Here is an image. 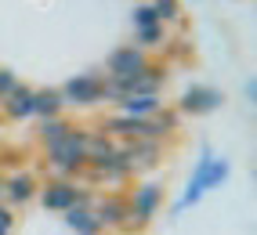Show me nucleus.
<instances>
[{
  "label": "nucleus",
  "instance_id": "5",
  "mask_svg": "<svg viewBox=\"0 0 257 235\" xmlns=\"http://www.w3.org/2000/svg\"><path fill=\"white\" fill-rule=\"evenodd\" d=\"M149 55L142 51V47H134V44H119L116 51H109V58H105V80H127V76H138V73H145L149 69Z\"/></svg>",
  "mask_w": 257,
  "mask_h": 235
},
{
  "label": "nucleus",
  "instance_id": "19",
  "mask_svg": "<svg viewBox=\"0 0 257 235\" xmlns=\"http://www.w3.org/2000/svg\"><path fill=\"white\" fill-rule=\"evenodd\" d=\"M149 8L156 11L160 26H167V22H178V19H181V0H149Z\"/></svg>",
  "mask_w": 257,
  "mask_h": 235
},
{
  "label": "nucleus",
  "instance_id": "8",
  "mask_svg": "<svg viewBox=\"0 0 257 235\" xmlns=\"http://www.w3.org/2000/svg\"><path fill=\"white\" fill-rule=\"evenodd\" d=\"M119 156H123L131 177L145 174V170H152V166H160L163 141H123V145H119Z\"/></svg>",
  "mask_w": 257,
  "mask_h": 235
},
{
  "label": "nucleus",
  "instance_id": "3",
  "mask_svg": "<svg viewBox=\"0 0 257 235\" xmlns=\"http://www.w3.org/2000/svg\"><path fill=\"white\" fill-rule=\"evenodd\" d=\"M62 105H73V109H94V105H105V76L101 73H80L73 80H65L62 87Z\"/></svg>",
  "mask_w": 257,
  "mask_h": 235
},
{
  "label": "nucleus",
  "instance_id": "12",
  "mask_svg": "<svg viewBox=\"0 0 257 235\" xmlns=\"http://www.w3.org/2000/svg\"><path fill=\"white\" fill-rule=\"evenodd\" d=\"M83 177L94 181V184H109V188H116V184H127L131 181V170H127V163L123 156H119V148H116V156L109 163H101V166H83Z\"/></svg>",
  "mask_w": 257,
  "mask_h": 235
},
{
  "label": "nucleus",
  "instance_id": "21",
  "mask_svg": "<svg viewBox=\"0 0 257 235\" xmlns=\"http://www.w3.org/2000/svg\"><path fill=\"white\" fill-rule=\"evenodd\" d=\"M15 83H19V76H15L11 69H0V102H4V98L15 91Z\"/></svg>",
  "mask_w": 257,
  "mask_h": 235
},
{
  "label": "nucleus",
  "instance_id": "15",
  "mask_svg": "<svg viewBox=\"0 0 257 235\" xmlns=\"http://www.w3.org/2000/svg\"><path fill=\"white\" fill-rule=\"evenodd\" d=\"M62 94L58 87H37V94H33V116L44 123V120H58L62 116Z\"/></svg>",
  "mask_w": 257,
  "mask_h": 235
},
{
  "label": "nucleus",
  "instance_id": "13",
  "mask_svg": "<svg viewBox=\"0 0 257 235\" xmlns=\"http://www.w3.org/2000/svg\"><path fill=\"white\" fill-rule=\"evenodd\" d=\"M163 105H167L163 94H134V98H123V102L116 105V112L131 116V120H152Z\"/></svg>",
  "mask_w": 257,
  "mask_h": 235
},
{
  "label": "nucleus",
  "instance_id": "9",
  "mask_svg": "<svg viewBox=\"0 0 257 235\" xmlns=\"http://www.w3.org/2000/svg\"><path fill=\"white\" fill-rule=\"evenodd\" d=\"M94 221H98V228H101V231H105V228H112V231H119V228H131L127 195H119V192H112V195H101L98 203H94Z\"/></svg>",
  "mask_w": 257,
  "mask_h": 235
},
{
  "label": "nucleus",
  "instance_id": "7",
  "mask_svg": "<svg viewBox=\"0 0 257 235\" xmlns=\"http://www.w3.org/2000/svg\"><path fill=\"white\" fill-rule=\"evenodd\" d=\"M40 203L44 210H55V213H65L80 206V195H83V184L80 181H62V177H51L47 184H40Z\"/></svg>",
  "mask_w": 257,
  "mask_h": 235
},
{
  "label": "nucleus",
  "instance_id": "23",
  "mask_svg": "<svg viewBox=\"0 0 257 235\" xmlns=\"http://www.w3.org/2000/svg\"><path fill=\"white\" fill-rule=\"evenodd\" d=\"M243 91H246V102H257V83H253V80H246Z\"/></svg>",
  "mask_w": 257,
  "mask_h": 235
},
{
  "label": "nucleus",
  "instance_id": "4",
  "mask_svg": "<svg viewBox=\"0 0 257 235\" xmlns=\"http://www.w3.org/2000/svg\"><path fill=\"white\" fill-rule=\"evenodd\" d=\"M225 105V91L210 87V83H192V87H185V94L178 98V116H210Z\"/></svg>",
  "mask_w": 257,
  "mask_h": 235
},
{
  "label": "nucleus",
  "instance_id": "22",
  "mask_svg": "<svg viewBox=\"0 0 257 235\" xmlns=\"http://www.w3.org/2000/svg\"><path fill=\"white\" fill-rule=\"evenodd\" d=\"M11 228H15V213H11V206L0 203V231H8V235H11Z\"/></svg>",
  "mask_w": 257,
  "mask_h": 235
},
{
  "label": "nucleus",
  "instance_id": "18",
  "mask_svg": "<svg viewBox=\"0 0 257 235\" xmlns=\"http://www.w3.org/2000/svg\"><path fill=\"white\" fill-rule=\"evenodd\" d=\"M167 44V26H149V29H134V47H142L149 55L152 47Z\"/></svg>",
  "mask_w": 257,
  "mask_h": 235
},
{
  "label": "nucleus",
  "instance_id": "6",
  "mask_svg": "<svg viewBox=\"0 0 257 235\" xmlns=\"http://www.w3.org/2000/svg\"><path fill=\"white\" fill-rule=\"evenodd\" d=\"M160 206H163V184H156V181H142L138 188L127 195L131 224H138V228H145L152 217L160 213Z\"/></svg>",
  "mask_w": 257,
  "mask_h": 235
},
{
  "label": "nucleus",
  "instance_id": "17",
  "mask_svg": "<svg viewBox=\"0 0 257 235\" xmlns=\"http://www.w3.org/2000/svg\"><path fill=\"white\" fill-rule=\"evenodd\" d=\"M65 224H69L76 235H101V228H98V221H94V210H87V206L65 210Z\"/></svg>",
  "mask_w": 257,
  "mask_h": 235
},
{
  "label": "nucleus",
  "instance_id": "2",
  "mask_svg": "<svg viewBox=\"0 0 257 235\" xmlns=\"http://www.w3.org/2000/svg\"><path fill=\"white\" fill-rule=\"evenodd\" d=\"M83 138H87V130L76 127L65 141L44 148V163L51 177H62V181H76L83 174V166H87V156H83Z\"/></svg>",
  "mask_w": 257,
  "mask_h": 235
},
{
  "label": "nucleus",
  "instance_id": "11",
  "mask_svg": "<svg viewBox=\"0 0 257 235\" xmlns=\"http://www.w3.org/2000/svg\"><path fill=\"white\" fill-rule=\"evenodd\" d=\"M33 94H37V87H29V83H15V91L0 102V120H8V123L33 120Z\"/></svg>",
  "mask_w": 257,
  "mask_h": 235
},
{
  "label": "nucleus",
  "instance_id": "24",
  "mask_svg": "<svg viewBox=\"0 0 257 235\" xmlns=\"http://www.w3.org/2000/svg\"><path fill=\"white\" fill-rule=\"evenodd\" d=\"M0 203H4V177H0Z\"/></svg>",
  "mask_w": 257,
  "mask_h": 235
},
{
  "label": "nucleus",
  "instance_id": "20",
  "mask_svg": "<svg viewBox=\"0 0 257 235\" xmlns=\"http://www.w3.org/2000/svg\"><path fill=\"white\" fill-rule=\"evenodd\" d=\"M131 22H134V29H149V26H160L156 11L149 8V0H145V4H134V11H131Z\"/></svg>",
  "mask_w": 257,
  "mask_h": 235
},
{
  "label": "nucleus",
  "instance_id": "10",
  "mask_svg": "<svg viewBox=\"0 0 257 235\" xmlns=\"http://www.w3.org/2000/svg\"><path fill=\"white\" fill-rule=\"evenodd\" d=\"M40 192V181L33 170H15L11 177H4V206H26L33 203Z\"/></svg>",
  "mask_w": 257,
  "mask_h": 235
},
{
  "label": "nucleus",
  "instance_id": "1",
  "mask_svg": "<svg viewBox=\"0 0 257 235\" xmlns=\"http://www.w3.org/2000/svg\"><path fill=\"white\" fill-rule=\"evenodd\" d=\"M228 170H232L228 159H225V156H214L210 145H203V152H199V159H196V170H192V177H188V184H185V195L174 203V213L196 206L210 188H217V184L228 177Z\"/></svg>",
  "mask_w": 257,
  "mask_h": 235
},
{
  "label": "nucleus",
  "instance_id": "16",
  "mask_svg": "<svg viewBox=\"0 0 257 235\" xmlns=\"http://www.w3.org/2000/svg\"><path fill=\"white\" fill-rule=\"evenodd\" d=\"M73 130H76V127L65 120V116H58V120H44V123L37 127V141H40V148H51V145L65 141Z\"/></svg>",
  "mask_w": 257,
  "mask_h": 235
},
{
  "label": "nucleus",
  "instance_id": "14",
  "mask_svg": "<svg viewBox=\"0 0 257 235\" xmlns=\"http://www.w3.org/2000/svg\"><path fill=\"white\" fill-rule=\"evenodd\" d=\"M116 141L105 138L101 130H87V138H83V156H87V166H101V163H109L116 156Z\"/></svg>",
  "mask_w": 257,
  "mask_h": 235
}]
</instances>
